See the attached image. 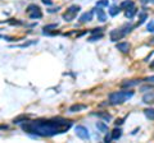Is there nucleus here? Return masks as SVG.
Here are the masks:
<instances>
[{"mask_svg":"<svg viewBox=\"0 0 154 143\" xmlns=\"http://www.w3.org/2000/svg\"><path fill=\"white\" fill-rule=\"evenodd\" d=\"M119 10H121V8H118V7H112V8L109 9V14H110L112 17H114V15H117V14L119 13Z\"/></svg>","mask_w":154,"mask_h":143,"instance_id":"21","label":"nucleus"},{"mask_svg":"<svg viewBox=\"0 0 154 143\" xmlns=\"http://www.w3.org/2000/svg\"><path fill=\"white\" fill-rule=\"evenodd\" d=\"M123 123V119H117V121H116V125H121Z\"/></svg>","mask_w":154,"mask_h":143,"instance_id":"29","label":"nucleus"},{"mask_svg":"<svg viewBox=\"0 0 154 143\" xmlns=\"http://www.w3.org/2000/svg\"><path fill=\"white\" fill-rule=\"evenodd\" d=\"M98 116H99V118H102V119H104V120H105V121H109V120H110V119H112V116H110V115L108 114V113H98Z\"/></svg>","mask_w":154,"mask_h":143,"instance_id":"20","label":"nucleus"},{"mask_svg":"<svg viewBox=\"0 0 154 143\" xmlns=\"http://www.w3.org/2000/svg\"><path fill=\"white\" fill-rule=\"evenodd\" d=\"M96 17H98V19L100 22H105L107 20V14L104 13V10L102 9V8H98L96 9Z\"/></svg>","mask_w":154,"mask_h":143,"instance_id":"11","label":"nucleus"},{"mask_svg":"<svg viewBox=\"0 0 154 143\" xmlns=\"http://www.w3.org/2000/svg\"><path fill=\"white\" fill-rule=\"evenodd\" d=\"M132 96H134V91H130V89L117 91V92H113L109 95V102L112 105H119V104H123L127 100H130Z\"/></svg>","mask_w":154,"mask_h":143,"instance_id":"2","label":"nucleus"},{"mask_svg":"<svg viewBox=\"0 0 154 143\" xmlns=\"http://www.w3.org/2000/svg\"><path fill=\"white\" fill-rule=\"evenodd\" d=\"M117 50H119L121 52H128L130 51V44L128 42H118L116 45Z\"/></svg>","mask_w":154,"mask_h":143,"instance_id":"8","label":"nucleus"},{"mask_svg":"<svg viewBox=\"0 0 154 143\" xmlns=\"http://www.w3.org/2000/svg\"><path fill=\"white\" fill-rule=\"evenodd\" d=\"M144 114L149 120H154V109H150V107L149 109H145Z\"/></svg>","mask_w":154,"mask_h":143,"instance_id":"16","label":"nucleus"},{"mask_svg":"<svg viewBox=\"0 0 154 143\" xmlns=\"http://www.w3.org/2000/svg\"><path fill=\"white\" fill-rule=\"evenodd\" d=\"M57 27H58L57 24H49V26H45V27H44V29L46 31V29H50V28H57Z\"/></svg>","mask_w":154,"mask_h":143,"instance_id":"26","label":"nucleus"},{"mask_svg":"<svg viewBox=\"0 0 154 143\" xmlns=\"http://www.w3.org/2000/svg\"><path fill=\"white\" fill-rule=\"evenodd\" d=\"M75 133H76V135L78 138H81V139H84V141L90 139L89 130H87L86 126H84V125H77L76 128H75Z\"/></svg>","mask_w":154,"mask_h":143,"instance_id":"5","label":"nucleus"},{"mask_svg":"<svg viewBox=\"0 0 154 143\" xmlns=\"http://www.w3.org/2000/svg\"><path fill=\"white\" fill-rule=\"evenodd\" d=\"M96 128H98L100 132H103V133H107V132H108V125L104 124L103 121H98V123H96Z\"/></svg>","mask_w":154,"mask_h":143,"instance_id":"17","label":"nucleus"},{"mask_svg":"<svg viewBox=\"0 0 154 143\" xmlns=\"http://www.w3.org/2000/svg\"><path fill=\"white\" fill-rule=\"evenodd\" d=\"M93 14H94V10H89L86 13H84V14L80 17V22H81V23H86L89 20H91V19H93Z\"/></svg>","mask_w":154,"mask_h":143,"instance_id":"7","label":"nucleus"},{"mask_svg":"<svg viewBox=\"0 0 154 143\" xmlns=\"http://www.w3.org/2000/svg\"><path fill=\"white\" fill-rule=\"evenodd\" d=\"M140 81H123L121 83V87H134L139 83Z\"/></svg>","mask_w":154,"mask_h":143,"instance_id":"15","label":"nucleus"},{"mask_svg":"<svg viewBox=\"0 0 154 143\" xmlns=\"http://www.w3.org/2000/svg\"><path fill=\"white\" fill-rule=\"evenodd\" d=\"M121 135H122V130H121L119 128H116L112 132V134H110V137H112V139H113V141L118 139V138H121Z\"/></svg>","mask_w":154,"mask_h":143,"instance_id":"14","label":"nucleus"},{"mask_svg":"<svg viewBox=\"0 0 154 143\" xmlns=\"http://www.w3.org/2000/svg\"><path fill=\"white\" fill-rule=\"evenodd\" d=\"M136 12H137V9H136V8H135V7H131V8H128V9H126V17H127V18H134V15L135 14H136Z\"/></svg>","mask_w":154,"mask_h":143,"instance_id":"13","label":"nucleus"},{"mask_svg":"<svg viewBox=\"0 0 154 143\" xmlns=\"http://www.w3.org/2000/svg\"><path fill=\"white\" fill-rule=\"evenodd\" d=\"M102 31H103V28H94L91 31V33H98V32H102Z\"/></svg>","mask_w":154,"mask_h":143,"instance_id":"27","label":"nucleus"},{"mask_svg":"<svg viewBox=\"0 0 154 143\" xmlns=\"http://www.w3.org/2000/svg\"><path fill=\"white\" fill-rule=\"evenodd\" d=\"M26 12H27V14H28V17L31 19H38V18L42 17V12L40 9V7H37L36 4L28 5L27 9H26Z\"/></svg>","mask_w":154,"mask_h":143,"instance_id":"3","label":"nucleus"},{"mask_svg":"<svg viewBox=\"0 0 154 143\" xmlns=\"http://www.w3.org/2000/svg\"><path fill=\"white\" fill-rule=\"evenodd\" d=\"M41 1H42L44 4H46V5H51V3H53L51 0H41Z\"/></svg>","mask_w":154,"mask_h":143,"instance_id":"28","label":"nucleus"},{"mask_svg":"<svg viewBox=\"0 0 154 143\" xmlns=\"http://www.w3.org/2000/svg\"><path fill=\"white\" fill-rule=\"evenodd\" d=\"M150 0H141V3H144V4H146V3H149Z\"/></svg>","mask_w":154,"mask_h":143,"instance_id":"31","label":"nucleus"},{"mask_svg":"<svg viewBox=\"0 0 154 143\" xmlns=\"http://www.w3.org/2000/svg\"><path fill=\"white\" fill-rule=\"evenodd\" d=\"M72 126V121L64 119H54V120H35L26 121L22 125V129L28 134H35L38 137H51L55 134L67 132Z\"/></svg>","mask_w":154,"mask_h":143,"instance_id":"1","label":"nucleus"},{"mask_svg":"<svg viewBox=\"0 0 154 143\" xmlns=\"http://www.w3.org/2000/svg\"><path fill=\"white\" fill-rule=\"evenodd\" d=\"M146 29H148V32H154V22H149Z\"/></svg>","mask_w":154,"mask_h":143,"instance_id":"24","label":"nucleus"},{"mask_svg":"<svg viewBox=\"0 0 154 143\" xmlns=\"http://www.w3.org/2000/svg\"><path fill=\"white\" fill-rule=\"evenodd\" d=\"M27 119H28V115H19L17 118H14L13 123L14 124H18V123H22V121H26Z\"/></svg>","mask_w":154,"mask_h":143,"instance_id":"18","label":"nucleus"},{"mask_svg":"<svg viewBox=\"0 0 154 143\" xmlns=\"http://www.w3.org/2000/svg\"><path fill=\"white\" fill-rule=\"evenodd\" d=\"M150 67H153V68H154V61L152 63V64H150Z\"/></svg>","mask_w":154,"mask_h":143,"instance_id":"32","label":"nucleus"},{"mask_svg":"<svg viewBox=\"0 0 154 143\" xmlns=\"http://www.w3.org/2000/svg\"><path fill=\"white\" fill-rule=\"evenodd\" d=\"M131 7H134V1H132V0H125V1H122L121 5H119L121 9H128V8H131Z\"/></svg>","mask_w":154,"mask_h":143,"instance_id":"12","label":"nucleus"},{"mask_svg":"<svg viewBox=\"0 0 154 143\" xmlns=\"http://www.w3.org/2000/svg\"><path fill=\"white\" fill-rule=\"evenodd\" d=\"M80 7L78 5H72V7H69L67 9V12L63 14V19L66 20V22H71L72 19H75V17L77 15V13L80 12Z\"/></svg>","mask_w":154,"mask_h":143,"instance_id":"4","label":"nucleus"},{"mask_svg":"<svg viewBox=\"0 0 154 143\" xmlns=\"http://www.w3.org/2000/svg\"><path fill=\"white\" fill-rule=\"evenodd\" d=\"M96 5H98V7H108L109 3H108V0H100V1L96 3Z\"/></svg>","mask_w":154,"mask_h":143,"instance_id":"23","label":"nucleus"},{"mask_svg":"<svg viewBox=\"0 0 154 143\" xmlns=\"http://www.w3.org/2000/svg\"><path fill=\"white\" fill-rule=\"evenodd\" d=\"M85 109H86V105H84V104H75L69 107V113H77V111H81Z\"/></svg>","mask_w":154,"mask_h":143,"instance_id":"10","label":"nucleus"},{"mask_svg":"<svg viewBox=\"0 0 154 143\" xmlns=\"http://www.w3.org/2000/svg\"><path fill=\"white\" fill-rule=\"evenodd\" d=\"M127 32H130V29H123V28L113 29V31L109 33V37H110L112 41H118V40H121V38L125 37Z\"/></svg>","mask_w":154,"mask_h":143,"instance_id":"6","label":"nucleus"},{"mask_svg":"<svg viewBox=\"0 0 154 143\" xmlns=\"http://www.w3.org/2000/svg\"><path fill=\"white\" fill-rule=\"evenodd\" d=\"M103 37V33H99V35H93V36H90L89 37V41H98V40H100V38Z\"/></svg>","mask_w":154,"mask_h":143,"instance_id":"22","label":"nucleus"},{"mask_svg":"<svg viewBox=\"0 0 154 143\" xmlns=\"http://www.w3.org/2000/svg\"><path fill=\"white\" fill-rule=\"evenodd\" d=\"M146 18H148V14H146V12H141V13L139 14V22H137V26L143 24Z\"/></svg>","mask_w":154,"mask_h":143,"instance_id":"19","label":"nucleus"},{"mask_svg":"<svg viewBox=\"0 0 154 143\" xmlns=\"http://www.w3.org/2000/svg\"><path fill=\"white\" fill-rule=\"evenodd\" d=\"M143 102L149 104V105H153L154 104V91H152V92L144 95V97H143Z\"/></svg>","mask_w":154,"mask_h":143,"instance_id":"9","label":"nucleus"},{"mask_svg":"<svg viewBox=\"0 0 154 143\" xmlns=\"http://www.w3.org/2000/svg\"><path fill=\"white\" fill-rule=\"evenodd\" d=\"M0 129H7V125H0Z\"/></svg>","mask_w":154,"mask_h":143,"instance_id":"30","label":"nucleus"},{"mask_svg":"<svg viewBox=\"0 0 154 143\" xmlns=\"http://www.w3.org/2000/svg\"><path fill=\"white\" fill-rule=\"evenodd\" d=\"M153 88V86H149V84H146V86H143L140 89L143 91V92H145V91H148V89H152Z\"/></svg>","mask_w":154,"mask_h":143,"instance_id":"25","label":"nucleus"}]
</instances>
